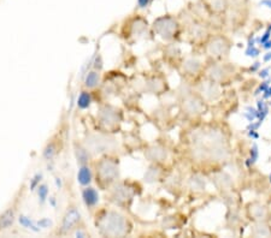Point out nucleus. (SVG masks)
I'll return each mask as SVG.
<instances>
[{
	"mask_svg": "<svg viewBox=\"0 0 271 238\" xmlns=\"http://www.w3.org/2000/svg\"><path fill=\"white\" fill-rule=\"evenodd\" d=\"M100 232L108 237H121L127 234V221L116 212H106L97 223Z\"/></svg>",
	"mask_w": 271,
	"mask_h": 238,
	"instance_id": "f257e3e1",
	"label": "nucleus"
},
{
	"mask_svg": "<svg viewBox=\"0 0 271 238\" xmlns=\"http://www.w3.org/2000/svg\"><path fill=\"white\" fill-rule=\"evenodd\" d=\"M155 30L159 35H162L163 38H171L175 34L177 29V23L176 21L174 20L170 16H163V17L157 18L155 21Z\"/></svg>",
	"mask_w": 271,
	"mask_h": 238,
	"instance_id": "f03ea898",
	"label": "nucleus"
},
{
	"mask_svg": "<svg viewBox=\"0 0 271 238\" xmlns=\"http://www.w3.org/2000/svg\"><path fill=\"white\" fill-rule=\"evenodd\" d=\"M97 168L100 178L105 182H112L118 177V165L111 159H104Z\"/></svg>",
	"mask_w": 271,
	"mask_h": 238,
	"instance_id": "7ed1b4c3",
	"label": "nucleus"
},
{
	"mask_svg": "<svg viewBox=\"0 0 271 238\" xmlns=\"http://www.w3.org/2000/svg\"><path fill=\"white\" fill-rule=\"evenodd\" d=\"M80 220H81V213H80L78 208H75V207L69 208V210L66 211L64 218H63L62 229H60V232H62V234L68 232L69 230H71L74 226H76Z\"/></svg>",
	"mask_w": 271,
	"mask_h": 238,
	"instance_id": "20e7f679",
	"label": "nucleus"
},
{
	"mask_svg": "<svg viewBox=\"0 0 271 238\" xmlns=\"http://www.w3.org/2000/svg\"><path fill=\"white\" fill-rule=\"evenodd\" d=\"M99 118L104 124H106V125H113V124H116L117 120H118V117H117V110L111 107V106H104V107L100 108Z\"/></svg>",
	"mask_w": 271,
	"mask_h": 238,
	"instance_id": "39448f33",
	"label": "nucleus"
},
{
	"mask_svg": "<svg viewBox=\"0 0 271 238\" xmlns=\"http://www.w3.org/2000/svg\"><path fill=\"white\" fill-rule=\"evenodd\" d=\"M112 141H108V139L103 136H93L92 139H89V141H87L89 148L93 152H104V150L108 149L110 148V143Z\"/></svg>",
	"mask_w": 271,
	"mask_h": 238,
	"instance_id": "423d86ee",
	"label": "nucleus"
},
{
	"mask_svg": "<svg viewBox=\"0 0 271 238\" xmlns=\"http://www.w3.org/2000/svg\"><path fill=\"white\" fill-rule=\"evenodd\" d=\"M82 198H83L84 205L88 208H92L99 202V194H98V191L94 188L87 187L86 189H83V191H82Z\"/></svg>",
	"mask_w": 271,
	"mask_h": 238,
	"instance_id": "0eeeda50",
	"label": "nucleus"
},
{
	"mask_svg": "<svg viewBox=\"0 0 271 238\" xmlns=\"http://www.w3.org/2000/svg\"><path fill=\"white\" fill-rule=\"evenodd\" d=\"M78 181L81 185H89L92 182V172L87 165H81L78 172Z\"/></svg>",
	"mask_w": 271,
	"mask_h": 238,
	"instance_id": "6e6552de",
	"label": "nucleus"
},
{
	"mask_svg": "<svg viewBox=\"0 0 271 238\" xmlns=\"http://www.w3.org/2000/svg\"><path fill=\"white\" fill-rule=\"evenodd\" d=\"M15 221V211L9 210L0 216V229H9Z\"/></svg>",
	"mask_w": 271,
	"mask_h": 238,
	"instance_id": "1a4fd4ad",
	"label": "nucleus"
},
{
	"mask_svg": "<svg viewBox=\"0 0 271 238\" xmlns=\"http://www.w3.org/2000/svg\"><path fill=\"white\" fill-rule=\"evenodd\" d=\"M100 82V75L98 71H89L88 73L86 75V78H84V86L87 88L92 89L95 88V87L99 84Z\"/></svg>",
	"mask_w": 271,
	"mask_h": 238,
	"instance_id": "9d476101",
	"label": "nucleus"
},
{
	"mask_svg": "<svg viewBox=\"0 0 271 238\" xmlns=\"http://www.w3.org/2000/svg\"><path fill=\"white\" fill-rule=\"evenodd\" d=\"M225 46L227 45H224V41L222 39H216L210 45V52L212 53V55H220L224 52Z\"/></svg>",
	"mask_w": 271,
	"mask_h": 238,
	"instance_id": "9b49d317",
	"label": "nucleus"
},
{
	"mask_svg": "<svg viewBox=\"0 0 271 238\" xmlns=\"http://www.w3.org/2000/svg\"><path fill=\"white\" fill-rule=\"evenodd\" d=\"M75 154H76V159H78V163L81 164V165H86V163L88 161L89 154L88 150L86 148L81 147V145H76L75 148Z\"/></svg>",
	"mask_w": 271,
	"mask_h": 238,
	"instance_id": "f8f14e48",
	"label": "nucleus"
},
{
	"mask_svg": "<svg viewBox=\"0 0 271 238\" xmlns=\"http://www.w3.org/2000/svg\"><path fill=\"white\" fill-rule=\"evenodd\" d=\"M90 102H92V97H90V94L88 92H82L80 94L78 99V106L81 110H86L90 106Z\"/></svg>",
	"mask_w": 271,
	"mask_h": 238,
	"instance_id": "ddd939ff",
	"label": "nucleus"
},
{
	"mask_svg": "<svg viewBox=\"0 0 271 238\" xmlns=\"http://www.w3.org/2000/svg\"><path fill=\"white\" fill-rule=\"evenodd\" d=\"M200 69V63L196 59H188L187 62L185 63V70L188 71V72L194 73Z\"/></svg>",
	"mask_w": 271,
	"mask_h": 238,
	"instance_id": "4468645a",
	"label": "nucleus"
},
{
	"mask_svg": "<svg viewBox=\"0 0 271 238\" xmlns=\"http://www.w3.org/2000/svg\"><path fill=\"white\" fill-rule=\"evenodd\" d=\"M115 197H116V201H118V202H122V201H126L127 198H129L130 195H129L128 190H127V188L119 187L118 189L116 188Z\"/></svg>",
	"mask_w": 271,
	"mask_h": 238,
	"instance_id": "2eb2a0df",
	"label": "nucleus"
},
{
	"mask_svg": "<svg viewBox=\"0 0 271 238\" xmlns=\"http://www.w3.org/2000/svg\"><path fill=\"white\" fill-rule=\"evenodd\" d=\"M249 154H251V158L247 159V161H246L247 166L253 165V164L258 160L259 150H258V147H257V144H253V147L251 148V152H249Z\"/></svg>",
	"mask_w": 271,
	"mask_h": 238,
	"instance_id": "dca6fc26",
	"label": "nucleus"
},
{
	"mask_svg": "<svg viewBox=\"0 0 271 238\" xmlns=\"http://www.w3.org/2000/svg\"><path fill=\"white\" fill-rule=\"evenodd\" d=\"M247 112L244 113V117H245L247 120L251 123V121H254L256 119H258V110L253 107H246Z\"/></svg>",
	"mask_w": 271,
	"mask_h": 238,
	"instance_id": "f3484780",
	"label": "nucleus"
},
{
	"mask_svg": "<svg viewBox=\"0 0 271 238\" xmlns=\"http://www.w3.org/2000/svg\"><path fill=\"white\" fill-rule=\"evenodd\" d=\"M186 105H187V110L190 111V112H198L199 110H200V107H201V105L199 104V101L198 100H195V99H190L188 100L187 102H186Z\"/></svg>",
	"mask_w": 271,
	"mask_h": 238,
	"instance_id": "a211bd4d",
	"label": "nucleus"
},
{
	"mask_svg": "<svg viewBox=\"0 0 271 238\" xmlns=\"http://www.w3.org/2000/svg\"><path fill=\"white\" fill-rule=\"evenodd\" d=\"M151 153H153L152 157H150L152 160H162L166 157L165 152L163 149H159V148H153V149L150 150Z\"/></svg>",
	"mask_w": 271,
	"mask_h": 238,
	"instance_id": "6ab92c4d",
	"label": "nucleus"
},
{
	"mask_svg": "<svg viewBox=\"0 0 271 238\" xmlns=\"http://www.w3.org/2000/svg\"><path fill=\"white\" fill-rule=\"evenodd\" d=\"M38 192H39V197H40V200L42 201V202H44L45 200H46L47 198V194H49V189H47V185H40V187L38 188Z\"/></svg>",
	"mask_w": 271,
	"mask_h": 238,
	"instance_id": "aec40b11",
	"label": "nucleus"
},
{
	"mask_svg": "<svg viewBox=\"0 0 271 238\" xmlns=\"http://www.w3.org/2000/svg\"><path fill=\"white\" fill-rule=\"evenodd\" d=\"M245 54L247 55V57L256 58V57H258V55L260 54V52H259V49L257 48L256 46H252V47H247L246 51H245Z\"/></svg>",
	"mask_w": 271,
	"mask_h": 238,
	"instance_id": "412c9836",
	"label": "nucleus"
},
{
	"mask_svg": "<svg viewBox=\"0 0 271 238\" xmlns=\"http://www.w3.org/2000/svg\"><path fill=\"white\" fill-rule=\"evenodd\" d=\"M54 152H55V148H54V144H49L46 147V149H45V152H44V157L47 159V160H50V159H52L53 157V154H54Z\"/></svg>",
	"mask_w": 271,
	"mask_h": 238,
	"instance_id": "4be33fe9",
	"label": "nucleus"
},
{
	"mask_svg": "<svg viewBox=\"0 0 271 238\" xmlns=\"http://www.w3.org/2000/svg\"><path fill=\"white\" fill-rule=\"evenodd\" d=\"M269 83H270L269 81H264V82H263V83L260 84V86L258 87V89H257V91L254 92V95H256V96H257V95H259V94H262V93H264L265 91H267L268 88H269Z\"/></svg>",
	"mask_w": 271,
	"mask_h": 238,
	"instance_id": "5701e85b",
	"label": "nucleus"
},
{
	"mask_svg": "<svg viewBox=\"0 0 271 238\" xmlns=\"http://www.w3.org/2000/svg\"><path fill=\"white\" fill-rule=\"evenodd\" d=\"M210 75H211V77L214 79H219L220 77H222V71H220L219 68H214L211 70V72H210Z\"/></svg>",
	"mask_w": 271,
	"mask_h": 238,
	"instance_id": "b1692460",
	"label": "nucleus"
},
{
	"mask_svg": "<svg viewBox=\"0 0 271 238\" xmlns=\"http://www.w3.org/2000/svg\"><path fill=\"white\" fill-rule=\"evenodd\" d=\"M270 36H271V31L267 30L264 34H263L262 38H260V39H256V41H257V42H259L260 45H263V44H265V42H267V41H269V40H270Z\"/></svg>",
	"mask_w": 271,
	"mask_h": 238,
	"instance_id": "393cba45",
	"label": "nucleus"
},
{
	"mask_svg": "<svg viewBox=\"0 0 271 238\" xmlns=\"http://www.w3.org/2000/svg\"><path fill=\"white\" fill-rule=\"evenodd\" d=\"M262 124H263V121H260V120L257 121V123H254V121H251V123H249V125L247 126V130L257 131L260 128V125H262Z\"/></svg>",
	"mask_w": 271,
	"mask_h": 238,
	"instance_id": "a878e982",
	"label": "nucleus"
},
{
	"mask_svg": "<svg viewBox=\"0 0 271 238\" xmlns=\"http://www.w3.org/2000/svg\"><path fill=\"white\" fill-rule=\"evenodd\" d=\"M269 72H270V69H263V70L259 71V77L260 78H269Z\"/></svg>",
	"mask_w": 271,
	"mask_h": 238,
	"instance_id": "bb28decb",
	"label": "nucleus"
},
{
	"mask_svg": "<svg viewBox=\"0 0 271 238\" xmlns=\"http://www.w3.org/2000/svg\"><path fill=\"white\" fill-rule=\"evenodd\" d=\"M151 0H137V6L140 7V9H146V7L150 5Z\"/></svg>",
	"mask_w": 271,
	"mask_h": 238,
	"instance_id": "cd10ccee",
	"label": "nucleus"
},
{
	"mask_svg": "<svg viewBox=\"0 0 271 238\" xmlns=\"http://www.w3.org/2000/svg\"><path fill=\"white\" fill-rule=\"evenodd\" d=\"M247 134H248V136L251 137V139H254V140L259 139V134L257 131H254V130H247Z\"/></svg>",
	"mask_w": 271,
	"mask_h": 238,
	"instance_id": "c85d7f7f",
	"label": "nucleus"
},
{
	"mask_svg": "<svg viewBox=\"0 0 271 238\" xmlns=\"http://www.w3.org/2000/svg\"><path fill=\"white\" fill-rule=\"evenodd\" d=\"M259 5L260 6H265V7H269V9H271V0H260Z\"/></svg>",
	"mask_w": 271,
	"mask_h": 238,
	"instance_id": "c756f323",
	"label": "nucleus"
},
{
	"mask_svg": "<svg viewBox=\"0 0 271 238\" xmlns=\"http://www.w3.org/2000/svg\"><path fill=\"white\" fill-rule=\"evenodd\" d=\"M270 97H271V87H269L267 91L263 93V99L267 100V99H270Z\"/></svg>",
	"mask_w": 271,
	"mask_h": 238,
	"instance_id": "7c9ffc66",
	"label": "nucleus"
},
{
	"mask_svg": "<svg viewBox=\"0 0 271 238\" xmlns=\"http://www.w3.org/2000/svg\"><path fill=\"white\" fill-rule=\"evenodd\" d=\"M256 39L253 38V36H251V38L248 39V44H247V47H252V46H256Z\"/></svg>",
	"mask_w": 271,
	"mask_h": 238,
	"instance_id": "2f4dec72",
	"label": "nucleus"
},
{
	"mask_svg": "<svg viewBox=\"0 0 271 238\" xmlns=\"http://www.w3.org/2000/svg\"><path fill=\"white\" fill-rule=\"evenodd\" d=\"M39 178H41V174H36L35 177H34V181H33V183H31V188H34L36 185V183H39Z\"/></svg>",
	"mask_w": 271,
	"mask_h": 238,
	"instance_id": "473e14b6",
	"label": "nucleus"
},
{
	"mask_svg": "<svg viewBox=\"0 0 271 238\" xmlns=\"http://www.w3.org/2000/svg\"><path fill=\"white\" fill-rule=\"evenodd\" d=\"M259 68H260V63L259 62H256L253 65L251 66V71H252V72H254V71L258 70Z\"/></svg>",
	"mask_w": 271,
	"mask_h": 238,
	"instance_id": "72a5a7b5",
	"label": "nucleus"
},
{
	"mask_svg": "<svg viewBox=\"0 0 271 238\" xmlns=\"http://www.w3.org/2000/svg\"><path fill=\"white\" fill-rule=\"evenodd\" d=\"M262 46H263V48H264V49H270L271 48V40H269V41H267V42H265V44H263Z\"/></svg>",
	"mask_w": 271,
	"mask_h": 238,
	"instance_id": "f704fd0d",
	"label": "nucleus"
},
{
	"mask_svg": "<svg viewBox=\"0 0 271 238\" xmlns=\"http://www.w3.org/2000/svg\"><path fill=\"white\" fill-rule=\"evenodd\" d=\"M263 60H264L265 63H268V62H270L271 60V52H268L267 54L264 55V58H263Z\"/></svg>",
	"mask_w": 271,
	"mask_h": 238,
	"instance_id": "c9c22d12",
	"label": "nucleus"
},
{
	"mask_svg": "<svg viewBox=\"0 0 271 238\" xmlns=\"http://www.w3.org/2000/svg\"><path fill=\"white\" fill-rule=\"evenodd\" d=\"M75 236H80V237H86V234L82 231H76L75 232Z\"/></svg>",
	"mask_w": 271,
	"mask_h": 238,
	"instance_id": "e433bc0d",
	"label": "nucleus"
},
{
	"mask_svg": "<svg viewBox=\"0 0 271 238\" xmlns=\"http://www.w3.org/2000/svg\"><path fill=\"white\" fill-rule=\"evenodd\" d=\"M102 58H99V69H102ZM95 68L98 69V58H97V60H95Z\"/></svg>",
	"mask_w": 271,
	"mask_h": 238,
	"instance_id": "4c0bfd02",
	"label": "nucleus"
},
{
	"mask_svg": "<svg viewBox=\"0 0 271 238\" xmlns=\"http://www.w3.org/2000/svg\"><path fill=\"white\" fill-rule=\"evenodd\" d=\"M268 30H269V31H271V24L269 25V28H268Z\"/></svg>",
	"mask_w": 271,
	"mask_h": 238,
	"instance_id": "58836bf2",
	"label": "nucleus"
},
{
	"mask_svg": "<svg viewBox=\"0 0 271 238\" xmlns=\"http://www.w3.org/2000/svg\"><path fill=\"white\" fill-rule=\"evenodd\" d=\"M269 178H270V183H271V173H270V177H269Z\"/></svg>",
	"mask_w": 271,
	"mask_h": 238,
	"instance_id": "ea45409f",
	"label": "nucleus"
},
{
	"mask_svg": "<svg viewBox=\"0 0 271 238\" xmlns=\"http://www.w3.org/2000/svg\"><path fill=\"white\" fill-rule=\"evenodd\" d=\"M270 105H271V102H270Z\"/></svg>",
	"mask_w": 271,
	"mask_h": 238,
	"instance_id": "a19ab883",
	"label": "nucleus"
}]
</instances>
